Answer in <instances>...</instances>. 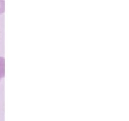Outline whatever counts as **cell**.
<instances>
[{"mask_svg":"<svg viewBox=\"0 0 129 121\" xmlns=\"http://www.w3.org/2000/svg\"><path fill=\"white\" fill-rule=\"evenodd\" d=\"M5 10V2L4 0H0V14L4 12Z\"/></svg>","mask_w":129,"mask_h":121,"instance_id":"cell-1","label":"cell"},{"mask_svg":"<svg viewBox=\"0 0 129 121\" xmlns=\"http://www.w3.org/2000/svg\"><path fill=\"white\" fill-rule=\"evenodd\" d=\"M1 73H2V66H1V63L0 61V78H1Z\"/></svg>","mask_w":129,"mask_h":121,"instance_id":"cell-2","label":"cell"}]
</instances>
